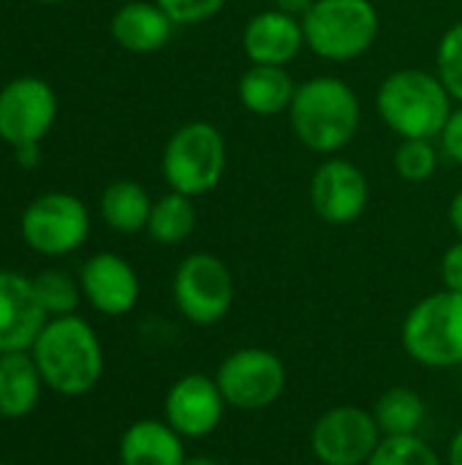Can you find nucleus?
Instances as JSON below:
<instances>
[{"mask_svg":"<svg viewBox=\"0 0 462 465\" xmlns=\"http://www.w3.org/2000/svg\"><path fill=\"white\" fill-rule=\"evenodd\" d=\"M30 354L44 387L65 398L93 392L103 376V346L95 330L74 313L49 319Z\"/></svg>","mask_w":462,"mask_h":465,"instance_id":"f257e3e1","label":"nucleus"},{"mask_svg":"<svg viewBox=\"0 0 462 465\" xmlns=\"http://www.w3.org/2000/svg\"><path fill=\"white\" fill-rule=\"evenodd\" d=\"M289 120L297 139L319 153L332 155L343 150L359 131L362 109L357 93L338 76H313L297 84L289 106Z\"/></svg>","mask_w":462,"mask_h":465,"instance_id":"f03ea898","label":"nucleus"},{"mask_svg":"<svg viewBox=\"0 0 462 465\" xmlns=\"http://www.w3.org/2000/svg\"><path fill=\"white\" fill-rule=\"evenodd\" d=\"M452 101L438 74L422 68L392 71L376 95L381 120L400 139H438L455 109Z\"/></svg>","mask_w":462,"mask_h":465,"instance_id":"7ed1b4c3","label":"nucleus"},{"mask_svg":"<svg viewBox=\"0 0 462 465\" xmlns=\"http://www.w3.org/2000/svg\"><path fill=\"white\" fill-rule=\"evenodd\" d=\"M406 354L430 371L462 368V294L436 292L422 297L403 319Z\"/></svg>","mask_w":462,"mask_h":465,"instance_id":"20e7f679","label":"nucleus"},{"mask_svg":"<svg viewBox=\"0 0 462 465\" xmlns=\"http://www.w3.org/2000/svg\"><path fill=\"white\" fill-rule=\"evenodd\" d=\"M378 11L370 0H316L302 16L305 46L324 60L346 63L378 38Z\"/></svg>","mask_w":462,"mask_h":465,"instance_id":"39448f33","label":"nucleus"},{"mask_svg":"<svg viewBox=\"0 0 462 465\" xmlns=\"http://www.w3.org/2000/svg\"><path fill=\"white\" fill-rule=\"evenodd\" d=\"M161 166L172 191L191 199L210 193L221 183L226 169L223 134L207 120L185 123L166 142Z\"/></svg>","mask_w":462,"mask_h":465,"instance_id":"423d86ee","label":"nucleus"},{"mask_svg":"<svg viewBox=\"0 0 462 465\" xmlns=\"http://www.w3.org/2000/svg\"><path fill=\"white\" fill-rule=\"evenodd\" d=\"M174 305L196 327L221 324L234 305V278L215 253H191L180 262L172 281Z\"/></svg>","mask_w":462,"mask_h":465,"instance_id":"0eeeda50","label":"nucleus"},{"mask_svg":"<svg viewBox=\"0 0 462 465\" xmlns=\"http://www.w3.org/2000/svg\"><path fill=\"white\" fill-rule=\"evenodd\" d=\"M215 381L229 409L264 411L283 398L289 384V371L275 351L251 346V349L231 351L218 365Z\"/></svg>","mask_w":462,"mask_h":465,"instance_id":"6e6552de","label":"nucleus"},{"mask_svg":"<svg viewBox=\"0 0 462 465\" xmlns=\"http://www.w3.org/2000/svg\"><path fill=\"white\" fill-rule=\"evenodd\" d=\"M57 114V98L41 79H14L0 93V139L16 150L22 166L38 161V142Z\"/></svg>","mask_w":462,"mask_h":465,"instance_id":"1a4fd4ad","label":"nucleus"},{"mask_svg":"<svg viewBox=\"0 0 462 465\" xmlns=\"http://www.w3.org/2000/svg\"><path fill=\"white\" fill-rule=\"evenodd\" d=\"M384 441L373 411L362 406H335L310 428V452L321 465H368Z\"/></svg>","mask_w":462,"mask_h":465,"instance_id":"9d476101","label":"nucleus"},{"mask_svg":"<svg viewBox=\"0 0 462 465\" xmlns=\"http://www.w3.org/2000/svg\"><path fill=\"white\" fill-rule=\"evenodd\" d=\"M90 234L87 207L71 193H44L22 215L25 242L44 256H65Z\"/></svg>","mask_w":462,"mask_h":465,"instance_id":"9b49d317","label":"nucleus"},{"mask_svg":"<svg viewBox=\"0 0 462 465\" xmlns=\"http://www.w3.org/2000/svg\"><path fill=\"white\" fill-rule=\"evenodd\" d=\"M370 202L365 172L346 158H327L310 177V207L332 226H346L362 218Z\"/></svg>","mask_w":462,"mask_h":465,"instance_id":"f8f14e48","label":"nucleus"},{"mask_svg":"<svg viewBox=\"0 0 462 465\" xmlns=\"http://www.w3.org/2000/svg\"><path fill=\"white\" fill-rule=\"evenodd\" d=\"M226 398L215 376L185 373L180 376L163 398V420L182 439H207L212 436L226 414Z\"/></svg>","mask_w":462,"mask_h":465,"instance_id":"ddd939ff","label":"nucleus"},{"mask_svg":"<svg viewBox=\"0 0 462 465\" xmlns=\"http://www.w3.org/2000/svg\"><path fill=\"white\" fill-rule=\"evenodd\" d=\"M49 316L35 297L30 278L0 270V354L30 351Z\"/></svg>","mask_w":462,"mask_h":465,"instance_id":"4468645a","label":"nucleus"},{"mask_svg":"<svg viewBox=\"0 0 462 465\" xmlns=\"http://www.w3.org/2000/svg\"><path fill=\"white\" fill-rule=\"evenodd\" d=\"M79 286L84 300L103 316H125L136 308L142 286L136 270L117 253H95L84 262Z\"/></svg>","mask_w":462,"mask_h":465,"instance_id":"2eb2a0df","label":"nucleus"},{"mask_svg":"<svg viewBox=\"0 0 462 465\" xmlns=\"http://www.w3.org/2000/svg\"><path fill=\"white\" fill-rule=\"evenodd\" d=\"M305 46L302 19L267 8L248 19L242 30V49L253 65H289Z\"/></svg>","mask_w":462,"mask_h":465,"instance_id":"dca6fc26","label":"nucleus"},{"mask_svg":"<svg viewBox=\"0 0 462 465\" xmlns=\"http://www.w3.org/2000/svg\"><path fill=\"white\" fill-rule=\"evenodd\" d=\"M185 439L166 420H136L120 439V465H185Z\"/></svg>","mask_w":462,"mask_h":465,"instance_id":"f3484780","label":"nucleus"},{"mask_svg":"<svg viewBox=\"0 0 462 465\" xmlns=\"http://www.w3.org/2000/svg\"><path fill=\"white\" fill-rule=\"evenodd\" d=\"M172 30L174 22L169 19V14L158 3H147V0L125 3L112 19L114 41L136 54L163 49L172 38Z\"/></svg>","mask_w":462,"mask_h":465,"instance_id":"a211bd4d","label":"nucleus"},{"mask_svg":"<svg viewBox=\"0 0 462 465\" xmlns=\"http://www.w3.org/2000/svg\"><path fill=\"white\" fill-rule=\"evenodd\" d=\"M297 82L283 65H251L237 84L240 104L256 117H278L289 112Z\"/></svg>","mask_w":462,"mask_h":465,"instance_id":"6ab92c4d","label":"nucleus"},{"mask_svg":"<svg viewBox=\"0 0 462 465\" xmlns=\"http://www.w3.org/2000/svg\"><path fill=\"white\" fill-rule=\"evenodd\" d=\"M41 390H44V379L30 351L0 354V417L5 420L27 417L38 406Z\"/></svg>","mask_w":462,"mask_h":465,"instance_id":"aec40b11","label":"nucleus"},{"mask_svg":"<svg viewBox=\"0 0 462 465\" xmlns=\"http://www.w3.org/2000/svg\"><path fill=\"white\" fill-rule=\"evenodd\" d=\"M373 417H376L384 439L419 436V430L428 420V403L411 387H389L373 403Z\"/></svg>","mask_w":462,"mask_h":465,"instance_id":"412c9836","label":"nucleus"},{"mask_svg":"<svg viewBox=\"0 0 462 465\" xmlns=\"http://www.w3.org/2000/svg\"><path fill=\"white\" fill-rule=\"evenodd\" d=\"M150 213H152L150 193L139 183L131 180L112 183L101 196V215L106 226H112L120 234H136L147 229Z\"/></svg>","mask_w":462,"mask_h":465,"instance_id":"4be33fe9","label":"nucleus"},{"mask_svg":"<svg viewBox=\"0 0 462 465\" xmlns=\"http://www.w3.org/2000/svg\"><path fill=\"white\" fill-rule=\"evenodd\" d=\"M196 229V207L193 199L177 191H169L158 202H152V213L147 221V234L161 245H180Z\"/></svg>","mask_w":462,"mask_h":465,"instance_id":"5701e85b","label":"nucleus"},{"mask_svg":"<svg viewBox=\"0 0 462 465\" xmlns=\"http://www.w3.org/2000/svg\"><path fill=\"white\" fill-rule=\"evenodd\" d=\"M33 286H35V297L49 319L71 316L79 305L82 286H76V281L63 270H44L38 278H33Z\"/></svg>","mask_w":462,"mask_h":465,"instance_id":"b1692460","label":"nucleus"},{"mask_svg":"<svg viewBox=\"0 0 462 465\" xmlns=\"http://www.w3.org/2000/svg\"><path fill=\"white\" fill-rule=\"evenodd\" d=\"M368 465H447L422 436L384 439Z\"/></svg>","mask_w":462,"mask_h":465,"instance_id":"393cba45","label":"nucleus"},{"mask_svg":"<svg viewBox=\"0 0 462 465\" xmlns=\"http://www.w3.org/2000/svg\"><path fill=\"white\" fill-rule=\"evenodd\" d=\"M395 169L406 183H428L438 169L433 139H403L395 153Z\"/></svg>","mask_w":462,"mask_h":465,"instance_id":"a878e982","label":"nucleus"},{"mask_svg":"<svg viewBox=\"0 0 462 465\" xmlns=\"http://www.w3.org/2000/svg\"><path fill=\"white\" fill-rule=\"evenodd\" d=\"M438 60V79L444 82V87L449 90V95L462 104V22L452 25L436 52Z\"/></svg>","mask_w":462,"mask_h":465,"instance_id":"bb28decb","label":"nucleus"},{"mask_svg":"<svg viewBox=\"0 0 462 465\" xmlns=\"http://www.w3.org/2000/svg\"><path fill=\"white\" fill-rule=\"evenodd\" d=\"M174 25H199L212 19L226 0H155Z\"/></svg>","mask_w":462,"mask_h":465,"instance_id":"cd10ccee","label":"nucleus"},{"mask_svg":"<svg viewBox=\"0 0 462 465\" xmlns=\"http://www.w3.org/2000/svg\"><path fill=\"white\" fill-rule=\"evenodd\" d=\"M438 272H441V283L447 292L462 294V240L447 248V253L441 256Z\"/></svg>","mask_w":462,"mask_h":465,"instance_id":"c85d7f7f","label":"nucleus"},{"mask_svg":"<svg viewBox=\"0 0 462 465\" xmlns=\"http://www.w3.org/2000/svg\"><path fill=\"white\" fill-rule=\"evenodd\" d=\"M438 139H441V150L455 163L462 166V104L457 109H452V114H449V120H447V125H444Z\"/></svg>","mask_w":462,"mask_h":465,"instance_id":"c756f323","label":"nucleus"},{"mask_svg":"<svg viewBox=\"0 0 462 465\" xmlns=\"http://www.w3.org/2000/svg\"><path fill=\"white\" fill-rule=\"evenodd\" d=\"M313 3L316 0H275V8H280V11H286V14L297 16V19H302L313 8Z\"/></svg>","mask_w":462,"mask_h":465,"instance_id":"7c9ffc66","label":"nucleus"},{"mask_svg":"<svg viewBox=\"0 0 462 465\" xmlns=\"http://www.w3.org/2000/svg\"><path fill=\"white\" fill-rule=\"evenodd\" d=\"M449 223H452V229L457 232V237L462 240V191L455 193V199L449 202Z\"/></svg>","mask_w":462,"mask_h":465,"instance_id":"2f4dec72","label":"nucleus"},{"mask_svg":"<svg viewBox=\"0 0 462 465\" xmlns=\"http://www.w3.org/2000/svg\"><path fill=\"white\" fill-rule=\"evenodd\" d=\"M447 465H462V428L452 436L447 447Z\"/></svg>","mask_w":462,"mask_h":465,"instance_id":"473e14b6","label":"nucleus"},{"mask_svg":"<svg viewBox=\"0 0 462 465\" xmlns=\"http://www.w3.org/2000/svg\"><path fill=\"white\" fill-rule=\"evenodd\" d=\"M185 465H223L218 458H212V455H193V458H188Z\"/></svg>","mask_w":462,"mask_h":465,"instance_id":"72a5a7b5","label":"nucleus"},{"mask_svg":"<svg viewBox=\"0 0 462 465\" xmlns=\"http://www.w3.org/2000/svg\"><path fill=\"white\" fill-rule=\"evenodd\" d=\"M41 3H63V0H41Z\"/></svg>","mask_w":462,"mask_h":465,"instance_id":"f704fd0d","label":"nucleus"},{"mask_svg":"<svg viewBox=\"0 0 462 465\" xmlns=\"http://www.w3.org/2000/svg\"><path fill=\"white\" fill-rule=\"evenodd\" d=\"M0 465H5V463H0Z\"/></svg>","mask_w":462,"mask_h":465,"instance_id":"c9c22d12","label":"nucleus"}]
</instances>
